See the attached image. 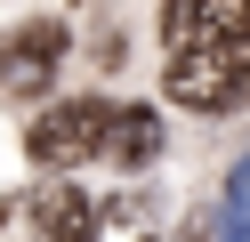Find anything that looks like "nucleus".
Segmentation results:
<instances>
[{
    "instance_id": "1",
    "label": "nucleus",
    "mask_w": 250,
    "mask_h": 242,
    "mask_svg": "<svg viewBox=\"0 0 250 242\" xmlns=\"http://www.w3.org/2000/svg\"><path fill=\"white\" fill-rule=\"evenodd\" d=\"M162 89H169V105L234 113V105H250V48H218V41L169 32V73H162Z\"/></svg>"
},
{
    "instance_id": "2",
    "label": "nucleus",
    "mask_w": 250,
    "mask_h": 242,
    "mask_svg": "<svg viewBox=\"0 0 250 242\" xmlns=\"http://www.w3.org/2000/svg\"><path fill=\"white\" fill-rule=\"evenodd\" d=\"M105 137H113V105H105V97H73V105L33 113L24 154H33L41 170H81V161H97V154H105Z\"/></svg>"
},
{
    "instance_id": "3",
    "label": "nucleus",
    "mask_w": 250,
    "mask_h": 242,
    "mask_svg": "<svg viewBox=\"0 0 250 242\" xmlns=\"http://www.w3.org/2000/svg\"><path fill=\"white\" fill-rule=\"evenodd\" d=\"M57 65H65V24H49V16H41V24L8 32V41H0V97H8V105L49 97Z\"/></svg>"
},
{
    "instance_id": "4",
    "label": "nucleus",
    "mask_w": 250,
    "mask_h": 242,
    "mask_svg": "<svg viewBox=\"0 0 250 242\" xmlns=\"http://www.w3.org/2000/svg\"><path fill=\"white\" fill-rule=\"evenodd\" d=\"M169 32L186 41H218V48H250V0H178Z\"/></svg>"
},
{
    "instance_id": "5",
    "label": "nucleus",
    "mask_w": 250,
    "mask_h": 242,
    "mask_svg": "<svg viewBox=\"0 0 250 242\" xmlns=\"http://www.w3.org/2000/svg\"><path fill=\"white\" fill-rule=\"evenodd\" d=\"M33 226L49 242H89V226H97V210H89V194L73 186V177H49V186L33 194Z\"/></svg>"
},
{
    "instance_id": "6",
    "label": "nucleus",
    "mask_w": 250,
    "mask_h": 242,
    "mask_svg": "<svg viewBox=\"0 0 250 242\" xmlns=\"http://www.w3.org/2000/svg\"><path fill=\"white\" fill-rule=\"evenodd\" d=\"M153 154H162V113L153 105H113L105 161H113V170H153Z\"/></svg>"
},
{
    "instance_id": "7",
    "label": "nucleus",
    "mask_w": 250,
    "mask_h": 242,
    "mask_svg": "<svg viewBox=\"0 0 250 242\" xmlns=\"http://www.w3.org/2000/svg\"><path fill=\"white\" fill-rule=\"evenodd\" d=\"M89 242H162V226H153V202H146V194H113V202H97V226H89Z\"/></svg>"
},
{
    "instance_id": "8",
    "label": "nucleus",
    "mask_w": 250,
    "mask_h": 242,
    "mask_svg": "<svg viewBox=\"0 0 250 242\" xmlns=\"http://www.w3.org/2000/svg\"><path fill=\"white\" fill-rule=\"evenodd\" d=\"M218 242H250V161L226 177V234Z\"/></svg>"
}]
</instances>
